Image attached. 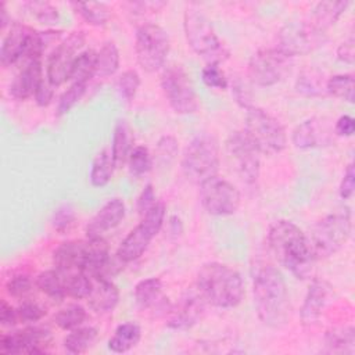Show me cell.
<instances>
[{"instance_id": "obj_28", "label": "cell", "mask_w": 355, "mask_h": 355, "mask_svg": "<svg viewBox=\"0 0 355 355\" xmlns=\"http://www.w3.org/2000/svg\"><path fill=\"white\" fill-rule=\"evenodd\" d=\"M132 148L133 147H132V139H130V129L126 121L121 119L115 123L112 144H111V155H112L115 168H121L128 162Z\"/></svg>"}, {"instance_id": "obj_30", "label": "cell", "mask_w": 355, "mask_h": 355, "mask_svg": "<svg viewBox=\"0 0 355 355\" xmlns=\"http://www.w3.org/2000/svg\"><path fill=\"white\" fill-rule=\"evenodd\" d=\"M97 336H98L97 329L92 326H86V327L79 326L71 330V333L65 336L64 348L69 354H83L90 347H93V344L97 340Z\"/></svg>"}, {"instance_id": "obj_42", "label": "cell", "mask_w": 355, "mask_h": 355, "mask_svg": "<svg viewBox=\"0 0 355 355\" xmlns=\"http://www.w3.org/2000/svg\"><path fill=\"white\" fill-rule=\"evenodd\" d=\"M139 86H140V76L135 69L123 71L116 80V89L121 97L128 103H130L135 98Z\"/></svg>"}, {"instance_id": "obj_22", "label": "cell", "mask_w": 355, "mask_h": 355, "mask_svg": "<svg viewBox=\"0 0 355 355\" xmlns=\"http://www.w3.org/2000/svg\"><path fill=\"white\" fill-rule=\"evenodd\" d=\"M126 207L125 202L115 197L108 200L96 215L86 225V236L87 237H103V234L108 230L116 227L125 218Z\"/></svg>"}, {"instance_id": "obj_3", "label": "cell", "mask_w": 355, "mask_h": 355, "mask_svg": "<svg viewBox=\"0 0 355 355\" xmlns=\"http://www.w3.org/2000/svg\"><path fill=\"white\" fill-rule=\"evenodd\" d=\"M196 287L207 301L216 308H234L244 295L240 273L226 263L207 262L197 273Z\"/></svg>"}, {"instance_id": "obj_24", "label": "cell", "mask_w": 355, "mask_h": 355, "mask_svg": "<svg viewBox=\"0 0 355 355\" xmlns=\"http://www.w3.org/2000/svg\"><path fill=\"white\" fill-rule=\"evenodd\" d=\"M42 79H43L42 61L40 60L28 61L10 83V94L15 100H26L35 94Z\"/></svg>"}, {"instance_id": "obj_11", "label": "cell", "mask_w": 355, "mask_h": 355, "mask_svg": "<svg viewBox=\"0 0 355 355\" xmlns=\"http://www.w3.org/2000/svg\"><path fill=\"white\" fill-rule=\"evenodd\" d=\"M327 40L326 31L318 28L312 22H290L277 32V44L282 53L288 57L308 54L323 46Z\"/></svg>"}, {"instance_id": "obj_48", "label": "cell", "mask_w": 355, "mask_h": 355, "mask_svg": "<svg viewBox=\"0 0 355 355\" xmlns=\"http://www.w3.org/2000/svg\"><path fill=\"white\" fill-rule=\"evenodd\" d=\"M201 79L208 87L219 89V90H226L229 86L227 78L223 73V71L219 68V65H205L201 71Z\"/></svg>"}, {"instance_id": "obj_20", "label": "cell", "mask_w": 355, "mask_h": 355, "mask_svg": "<svg viewBox=\"0 0 355 355\" xmlns=\"http://www.w3.org/2000/svg\"><path fill=\"white\" fill-rule=\"evenodd\" d=\"M295 148L311 150L330 146L333 141V130L322 118H309L301 122L291 135Z\"/></svg>"}, {"instance_id": "obj_6", "label": "cell", "mask_w": 355, "mask_h": 355, "mask_svg": "<svg viewBox=\"0 0 355 355\" xmlns=\"http://www.w3.org/2000/svg\"><path fill=\"white\" fill-rule=\"evenodd\" d=\"M219 162L218 139L211 133H198L183 151L182 171L187 180L201 184L218 173Z\"/></svg>"}, {"instance_id": "obj_26", "label": "cell", "mask_w": 355, "mask_h": 355, "mask_svg": "<svg viewBox=\"0 0 355 355\" xmlns=\"http://www.w3.org/2000/svg\"><path fill=\"white\" fill-rule=\"evenodd\" d=\"M323 345V352L326 354L352 355L355 352V329L352 326H340L327 330Z\"/></svg>"}, {"instance_id": "obj_18", "label": "cell", "mask_w": 355, "mask_h": 355, "mask_svg": "<svg viewBox=\"0 0 355 355\" xmlns=\"http://www.w3.org/2000/svg\"><path fill=\"white\" fill-rule=\"evenodd\" d=\"M36 31L28 25L14 22L8 33L4 36L0 49V62L4 68L17 64L24 60L25 62L32 60L33 40Z\"/></svg>"}, {"instance_id": "obj_19", "label": "cell", "mask_w": 355, "mask_h": 355, "mask_svg": "<svg viewBox=\"0 0 355 355\" xmlns=\"http://www.w3.org/2000/svg\"><path fill=\"white\" fill-rule=\"evenodd\" d=\"M135 301L140 311L153 316H166L171 311V301L162 291V282L158 277H148L135 286Z\"/></svg>"}, {"instance_id": "obj_35", "label": "cell", "mask_w": 355, "mask_h": 355, "mask_svg": "<svg viewBox=\"0 0 355 355\" xmlns=\"http://www.w3.org/2000/svg\"><path fill=\"white\" fill-rule=\"evenodd\" d=\"M72 8L90 25L104 26L110 19V10L104 3L72 1Z\"/></svg>"}, {"instance_id": "obj_1", "label": "cell", "mask_w": 355, "mask_h": 355, "mask_svg": "<svg viewBox=\"0 0 355 355\" xmlns=\"http://www.w3.org/2000/svg\"><path fill=\"white\" fill-rule=\"evenodd\" d=\"M258 318L269 327H282L290 316V297L283 275L270 263L258 265L252 275Z\"/></svg>"}, {"instance_id": "obj_44", "label": "cell", "mask_w": 355, "mask_h": 355, "mask_svg": "<svg viewBox=\"0 0 355 355\" xmlns=\"http://www.w3.org/2000/svg\"><path fill=\"white\" fill-rule=\"evenodd\" d=\"M33 283L28 275H15L8 279L6 284V290L8 295L17 300H26L32 293Z\"/></svg>"}, {"instance_id": "obj_15", "label": "cell", "mask_w": 355, "mask_h": 355, "mask_svg": "<svg viewBox=\"0 0 355 355\" xmlns=\"http://www.w3.org/2000/svg\"><path fill=\"white\" fill-rule=\"evenodd\" d=\"M85 40L86 36L83 32H72L50 53L47 60L46 78L54 87L61 86L69 80L73 62L80 54V49L83 47Z\"/></svg>"}, {"instance_id": "obj_40", "label": "cell", "mask_w": 355, "mask_h": 355, "mask_svg": "<svg viewBox=\"0 0 355 355\" xmlns=\"http://www.w3.org/2000/svg\"><path fill=\"white\" fill-rule=\"evenodd\" d=\"M24 7L43 25H54L60 19L58 10L47 1H26Z\"/></svg>"}, {"instance_id": "obj_5", "label": "cell", "mask_w": 355, "mask_h": 355, "mask_svg": "<svg viewBox=\"0 0 355 355\" xmlns=\"http://www.w3.org/2000/svg\"><path fill=\"white\" fill-rule=\"evenodd\" d=\"M184 36L191 50L207 65H219L229 57V50L219 40L209 19L197 8H187L183 15Z\"/></svg>"}, {"instance_id": "obj_32", "label": "cell", "mask_w": 355, "mask_h": 355, "mask_svg": "<svg viewBox=\"0 0 355 355\" xmlns=\"http://www.w3.org/2000/svg\"><path fill=\"white\" fill-rule=\"evenodd\" d=\"M119 68V50L114 42H105L97 51L96 76L108 78Z\"/></svg>"}, {"instance_id": "obj_27", "label": "cell", "mask_w": 355, "mask_h": 355, "mask_svg": "<svg viewBox=\"0 0 355 355\" xmlns=\"http://www.w3.org/2000/svg\"><path fill=\"white\" fill-rule=\"evenodd\" d=\"M141 338V329L135 322H125L121 323L115 331L114 336L108 340V348L112 352L123 354L132 349L139 344Z\"/></svg>"}, {"instance_id": "obj_53", "label": "cell", "mask_w": 355, "mask_h": 355, "mask_svg": "<svg viewBox=\"0 0 355 355\" xmlns=\"http://www.w3.org/2000/svg\"><path fill=\"white\" fill-rule=\"evenodd\" d=\"M355 130V121L349 115H341L334 125V133L337 136H345L349 137L354 135Z\"/></svg>"}, {"instance_id": "obj_52", "label": "cell", "mask_w": 355, "mask_h": 355, "mask_svg": "<svg viewBox=\"0 0 355 355\" xmlns=\"http://www.w3.org/2000/svg\"><path fill=\"white\" fill-rule=\"evenodd\" d=\"M354 189H355V169H354V164H349L344 172L343 180L340 183V197L343 200H348L352 197L354 194Z\"/></svg>"}, {"instance_id": "obj_36", "label": "cell", "mask_w": 355, "mask_h": 355, "mask_svg": "<svg viewBox=\"0 0 355 355\" xmlns=\"http://www.w3.org/2000/svg\"><path fill=\"white\" fill-rule=\"evenodd\" d=\"M64 280V288L67 297H72L76 300L87 298L92 290L93 280L89 275L82 270L71 272V273H61Z\"/></svg>"}, {"instance_id": "obj_39", "label": "cell", "mask_w": 355, "mask_h": 355, "mask_svg": "<svg viewBox=\"0 0 355 355\" xmlns=\"http://www.w3.org/2000/svg\"><path fill=\"white\" fill-rule=\"evenodd\" d=\"M128 166L130 175L139 178L150 172L153 168V158L150 155V151L144 146H135L129 154L128 158Z\"/></svg>"}, {"instance_id": "obj_37", "label": "cell", "mask_w": 355, "mask_h": 355, "mask_svg": "<svg viewBox=\"0 0 355 355\" xmlns=\"http://www.w3.org/2000/svg\"><path fill=\"white\" fill-rule=\"evenodd\" d=\"M326 92L331 96L348 103H354L355 98V80L349 73H340L330 76L326 82Z\"/></svg>"}, {"instance_id": "obj_56", "label": "cell", "mask_w": 355, "mask_h": 355, "mask_svg": "<svg viewBox=\"0 0 355 355\" xmlns=\"http://www.w3.org/2000/svg\"><path fill=\"white\" fill-rule=\"evenodd\" d=\"M11 22V18L8 15V11L6 8V3L1 1L0 3V28L6 29V26Z\"/></svg>"}, {"instance_id": "obj_13", "label": "cell", "mask_w": 355, "mask_h": 355, "mask_svg": "<svg viewBox=\"0 0 355 355\" xmlns=\"http://www.w3.org/2000/svg\"><path fill=\"white\" fill-rule=\"evenodd\" d=\"M198 186L200 202L209 215L229 216L239 209L241 196L237 187L229 180L215 175Z\"/></svg>"}, {"instance_id": "obj_8", "label": "cell", "mask_w": 355, "mask_h": 355, "mask_svg": "<svg viewBox=\"0 0 355 355\" xmlns=\"http://www.w3.org/2000/svg\"><path fill=\"white\" fill-rule=\"evenodd\" d=\"M165 204L162 201H157L155 205L141 216L140 223L130 230V233L121 243L116 257L125 263L133 262L140 258L151 240L159 233L165 219Z\"/></svg>"}, {"instance_id": "obj_29", "label": "cell", "mask_w": 355, "mask_h": 355, "mask_svg": "<svg viewBox=\"0 0 355 355\" xmlns=\"http://www.w3.org/2000/svg\"><path fill=\"white\" fill-rule=\"evenodd\" d=\"M349 6V1H320L315 6L312 12V24H315L318 28L327 31L331 25L337 22V19L341 17V14L347 10Z\"/></svg>"}, {"instance_id": "obj_43", "label": "cell", "mask_w": 355, "mask_h": 355, "mask_svg": "<svg viewBox=\"0 0 355 355\" xmlns=\"http://www.w3.org/2000/svg\"><path fill=\"white\" fill-rule=\"evenodd\" d=\"M75 220H76V214L73 207L71 204H62L54 211L51 218V225L55 232L65 233L71 230V227L75 225Z\"/></svg>"}, {"instance_id": "obj_46", "label": "cell", "mask_w": 355, "mask_h": 355, "mask_svg": "<svg viewBox=\"0 0 355 355\" xmlns=\"http://www.w3.org/2000/svg\"><path fill=\"white\" fill-rule=\"evenodd\" d=\"M297 92L305 96H320L323 93V80L319 75L308 71L298 76L297 79Z\"/></svg>"}, {"instance_id": "obj_51", "label": "cell", "mask_w": 355, "mask_h": 355, "mask_svg": "<svg viewBox=\"0 0 355 355\" xmlns=\"http://www.w3.org/2000/svg\"><path fill=\"white\" fill-rule=\"evenodd\" d=\"M35 101L39 107H47L54 96V86L50 83L47 78H43L35 92Z\"/></svg>"}, {"instance_id": "obj_38", "label": "cell", "mask_w": 355, "mask_h": 355, "mask_svg": "<svg viewBox=\"0 0 355 355\" xmlns=\"http://www.w3.org/2000/svg\"><path fill=\"white\" fill-rule=\"evenodd\" d=\"M85 319H86V311L79 304H69L61 308L54 315L55 324L62 330H73L82 326Z\"/></svg>"}, {"instance_id": "obj_31", "label": "cell", "mask_w": 355, "mask_h": 355, "mask_svg": "<svg viewBox=\"0 0 355 355\" xmlns=\"http://www.w3.org/2000/svg\"><path fill=\"white\" fill-rule=\"evenodd\" d=\"M114 168H115V164H114L111 151L107 148L101 150L96 155V158L93 159V164H92V171H90L92 186H94V187L107 186L112 178Z\"/></svg>"}, {"instance_id": "obj_14", "label": "cell", "mask_w": 355, "mask_h": 355, "mask_svg": "<svg viewBox=\"0 0 355 355\" xmlns=\"http://www.w3.org/2000/svg\"><path fill=\"white\" fill-rule=\"evenodd\" d=\"M226 153L240 179L247 184L257 183L261 171V153L244 130H234L229 135Z\"/></svg>"}, {"instance_id": "obj_4", "label": "cell", "mask_w": 355, "mask_h": 355, "mask_svg": "<svg viewBox=\"0 0 355 355\" xmlns=\"http://www.w3.org/2000/svg\"><path fill=\"white\" fill-rule=\"evenodd\" d=\"M351 214L348 208L333 212L318 220L305 233L309 251L315 261L326 259L338 252L351 236Z\"/></svg>"}, {"instance_id": "obj_2", "label": "cell", "mask_w": 355, "mask_h": 355, "mask_svg": "<svg viewBox=\"0 0 355 355\" xmlns=\"http://www.w3.org/2000/svg\"><path fill=\"white\" fill-rule=\"evenodd\" d=\"M268 244L276 261L297 279L305 280L313 272L312 257L305 233L291 220H275L268 230Z\"/></svg>"}, {"instance_id": "obj_47", "label": "cell", "mask_w": 355, "mask_h": 355, "mask_svg": "<svg viewBox=\"0 0 355 355\" xmlns=\"http://www.w3.org/2000/svg\"><path fill=\"white\" fill-rule=\"evenodd\" d=\"M15 309H17L18 320L22 323L39 322L47 313V309L43 305L37 304L36 301H28V300H24L22 304Z\"/></svg>"}, {"instance_id": "obj_34", "label": "cell", "mask_w": 355, "mask_h": 355, "mask_svg": "<svg viewBox=\"0 0 355 355\" xmlns=\"http://www.w3.org/2000/svg\"><path fill=\"white\" fill-rule=\"evenodd\" d=\"M96 58L97 51L93 49H87L85 51H80V54L76 57L69 80L72 83H86L92 79V76H96Z\"/></svg>"}, {"instance_id": "obj_45", "label": "cell", "mask_w": 355, "mask_h": 355, "mask_svg": "<svg viewBox=\"0 0 355 355\" xmlns=\"http://www.w3.org/2000/svg\"><path fill=\"white\" fill-rule=\"evenodd\" d=\"M178 140L173 136L165 135L162 136L158 143H157V150H155V158L159 162V165L165 166L169 165L176 154H178Z\"/></svg>"}, {"instance_id": "obj_55", "label": "cell", "mask_w": 355, "mask_h": 355, "mask_svg": "<svg viewBox=\"0 0 355 355\" xmlns=\"http://www.w3.org/2000/svg\"><path fill=\"white\" fill-rule=\"evenodd\" d=\"M0 322L6 327H12L15 326L19 320L17 316V309L12 308L10 304L6 301H1V308H0Z\"/></svg>"}, {"instance_id": "obj_21", "label": "cell", "mask_w": 355, "mask_h": 355, "mask_svg": "<svg viewBox=\"0 0 355 355\" xmlns=\"http://www.w3.org/2000/svg\"><path fill=\"white\" fill-rule=\"evenodd\" d=\"M90 243L86 240H69L61 243L53 252V263L60 273L85 270L89 259Z\"/></svg>"}, {"instance_id": "obj_12", "label": "cell", "mask_w": 355, "mask_h": 355, "mask_svg": "<svg viewBox=\"0 0 355 355\" xmlns=\"http://www.w3.org/2000/svg\"><path fill=\"white\" fill-rule=\"evenodd\" d=\"M291 57L279 49H259L248 61V79L251 83L262 87L273 86L284 79L290 72Z\"/></svg>"}, {"instance_id": "obj_16", "label": "cell", "mask_w": 355, "mask_h": 355, "mask_svg": "<svg viewBox=\"0 0 355 355\" xmlns=\"http://www.w3.org/2000/svg\"><path fill=\"white\" fill-rule=\"evenodd\" d=\"M51 331L43 326H28L24 330L3 334L0 338V352L7 355L17 354H43L51 343Z\"/></svg>"}, {"instance_id": "obj_25", "label": "cell", "mask_w": 355, "mask_h": 355, "mask_svg": "<svg viewBox=\"0 0 355 355\" xmlns=\"http://www.w3.org/2000/svg\"><path fill=\"white\" fill-rule=\"evenodd\" d=\"M90 294L87 295L89 306L96 313H108L115 309L119 302L118 287L110 279L93 277Z\"/></svg>"}, {"instance_id": "obj_9", "label": "cell", "mask_w": 355, "mask_h": 355, "mask_svg": "<svg viewBox=\"0 0 355 355\" xmlns=\"http://www.w3.org/2000/svg\"><path fill=\"white\" fill-rule=\"evenodd\" d=\"M169 47V36L162 26L146 22L137 28L135 51L139 65L146 72H157L165 65Z\"/></svg>"}, {"instance_id": "obj_23", "label": "cell", "mask_w": 355, "mask_h": 355, "mask_svg": "<svg viewBox=\"0 0 355 355\" xmlns=\"http://www.w3.org/2000/svg\"><path fill=\"white\" fill-rule=\"evenodd\" d=\"M330 284L324 279H312L304 304L300 311L301 322L304 324H313L319 320L330 295Z\"/></svg>"}, {"instance_id": "obj_7", "label": "cell", "mask_w": 355, "mask_h": 355, "mask_svg": "<svg viewBox=\"0 0 355 355\" xmlns=\"http://www.w3.org/2000/svg\"><path fill=\"white\" fill-rule=\"evenodd\" d=\"M244 132L261 154L275 155L287 146V135L280 121L255 105L247 110Z\"/></svg>"}, {"instance_id": "obj_49", "label": "cell", "mask_w": 355, "mask_h": 355, "mask_svg": "<svg viewBox=\"0 0 355 355\" xmlns=\"http://www.w3.org/2000/svg\"><path fill=\"white\" fill-rule=\"evenodd\" d=\"M232 94H233L236 103H237L240 107H243V108H245V110L254 107V105H252V94H251V90L248 89V86L245 85V82H243L241 79L236 78V79L232 82Z\"/></svg>"}, {"instance_id": "obj_54", "label": "cell", "mask_w": 355, "mask_h": 355, "mask_svg": "<svg viewBox=\"0 0 355 355\" xmlns=\"http://www.w3.org/2000/svg\"><path fill=\"white\" fill-rule=\"evenodd\" d=\"M354 44H355V40L354 37L351 36L348 40L343 42L338 49H337V57L338 60H341L343 62H347V64H354V58H355V49H354Z\"/></svg>"}, {"instance_id": "obj_41", "label": "cell", "mask_w": 355, "mask_h": 355, "mask_svg": "<svg viewBox=\"0 0 355 355\" xmlns=\"http://www.w3.org/2000/svg\"><path fill=\"white\" fill-rule=\"evenodd\" d=\"M86 87H87L86 83H71V86L58 98L55 115L62 116L67 112H69L82 98V96L86 92Z\"/></svg>"}, {"instance_id": "obj_50", "label": "cell", "mask_w": 355, "mask_h": 355, "mask_svg": "<svg viewBox=\"0 0 355 355\" xmlns=\"http://www.w3.org/2000/svg\"><path fill=\"white\" fill-rule=\"evenodd\" d=\"M157 197H155V191L153 184H147L143 191L140 193L139 198H137V212L140 215V218L143 215H146L157 202Z\"/></svg>"}, {"instance_id": "obj_33", "label": "cell", "mask_w": 355, "mask_h": 355, "mask_svg": "<svg viewBox=\"0 0 355 355\" xmlns=\"http://www.w3.org/2000/svg\"><path fill=\"white\" fill-rule=\"evenodd\" d=\"M35 284L42 293H44L53 301L60 302L67 297L62 276L57 269L44 270V272L39 273L35 280Z\"/></svg>"}, {"instance_id": "obj_17", "label": "cell", "mask_w": 355, "mask_h": 355, "mask_svg": "<svg viewBox=\"0 0 355 355\" xmlns=\"http://www.w3.org/2000/svg\"><path fill=\"white\" fill-rule=\"evenodd\" d=\"M207 301L197 287L186 290L175 305L171 306L166 326L173 330H189L196 326L205 313Z\"/></svg>"}, {"instance_id": "obj_10", "label": "cell", "mask_w": 355, "mask_h": 355, "mask_svg": "<svg viewBox=\"0 0 355 355\" xmlns=\"http://www.w3.org/2000/svg\"><path fill=\"white\" fill-rule=\"evenodd\" d=\"M161 89L172 110L178 114H194L200 104L190 76L182 65L173 64L161 73Z\"/></svg>"}]
</instances>
